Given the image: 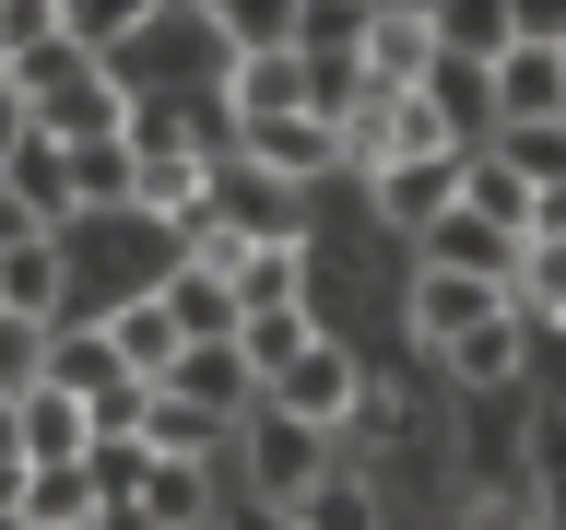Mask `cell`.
Masks as SVG:
<instances>
[{"mask_svg":"<svg viewBox=\"0 0 566 530\" xmlns=\"http://www.w3.org/2000/svg\"><path fill=\"white\" fill-rule=\"evenodd\" d=\"M495 166L520 177L531 201H543V189H566V118H555V130H495Z\"/></svg>","mask_w":566,"mask_h":530,"instance_id":"cell-24","label":"cell"},{"mask_svg":"<svg viewBox=\"0 0 566 530\" xmlns=\"http://www.w3.org/2000/svg\"><path fill=\"white\" fill-rule=\"evenodd\" d=\"M484 83H495V130H555L566 118V47H543V35H520Z\"/></svg>","mask_w":566,"mask_h":530,"instance_id":"cell-6","label":"cell"},{"mask_svg":"<svg viewBox=\"0 0 566 530\" xmlns=\"http://www.w3.org/2000/svg\"><path fill=\"white\" fill-rule=\"evenodd\" d=\"M460 212H484L495 236H520V247H531V189L495 166V153H472V166H460Z\"/></svg>","mask_w":566,"mask_h":530,"instance_id":"cell-22","label":"cell"},{"mask_svg":"<svg viewBox=\"0 0 566 530\" xmlns=\"http://www.w3.org/2000/svg\"><path fill=\"white\" fill-rule=\"evenodd\" d=\"M366 95H424V71H437V0L413 12H366Z\"/></svg>","mask_w":566,"mask_h":530,"instance_id":"cell-5","label":"cell"},{"mask_svg":"<svg viewBox=\"0 0 566 530\" xmlns=\"http://www.w3.org/2000/svg\"><path fill=\"white\" fill-rule=\"evenodd\" d=\"M237 459H248V495H237V507H272V519H295V507L343 471V459H331V436H318V424H295V413H272V401L237 424Z\"/></svg>","mask_w":566,"mask_h":530,"instance_id":"cell-1","label":"cell"},{"mask_svg":"<svg viewBox=\"0 0 566 530\" xmlns=\"http://www.w3.org/2000/svg\"><path fill=\"white\" fill-rule=\"evenodd\" d=\"M24 389H48V330H35V318H0V413H12Z\"/></svg>","mask_w":566,"mask_h":530,"instance_id":"cell-26","label":"cell"},{"mask_svg":"<svg viewBox=\"0 0 566 530\" xmlns=\"http://www.w3.org/2000/svg\"><path fill=\"white\" fill-rule=\"evenodd\" d=\"M130 519H142V530H212V519H224V495H212V471L154 459V471H142V495H130Z\"/></svg>","mask_w":566,"mask_h":530,"instance_id":"cell-14","label":"cell"},{"mask_svg":"<svg viewBox=\"0 0 566 530\" xmlns=\"http://www.w3.org/2000/svg\"><path fill=\"white\" fill-rule=\"evenodd\" d=\"M24 236H48V224H35V212L12 201V189H0V259H12V247H24Z\"/></svg>","mask_w":566,"mask_h":530,"instance_id":"cell-29","label":"cell"},{"mask_svg":"<svg viewBox=\"0 0 566 530\" xmlns=\"http://www.w3.org/2000/svg\"><path fill=\"white\" fill-rule=\"evenodd\" d=\"M12 448H24V471H71V459L95 448V424H83L71 389H24L12 401Z\"/></svg>","mask_w":566,"mask_h":530,"instance_id":"cell-12","label":"cell"},{"mask_svg":"<svg viewBox=\"0 0 566 530\" xmlns=\"http://www.w3.org/2000/svg\"><path fill=\"white\" fill-rule=\"evenodd\" d=\"M95 330H106V353H118L142 389H166V365L189 353V342H177V318H166V295H130V307H106Z\"/></svg>","mask_w":566,"mask_h":530,"instance_id":"cell-13","label":"cell"},{"mask_svg":"<svg viewBox=\"0 0 566 530\" xmlns=\"http://www.w3.org/2000/svg\"><path fill=\"white\" fill-rule=\"evenodd\" d=\"M449 201H460V166H389V177H378V212H389V224H413V236H424Z\"/></svg>","mask_w":566,"mask_h":530,"instance_id":"cell-23","label":"cell"},{"mask_svg":"<svg viewBox=\"0 0 566 530\" xmlns=\"http://www.w3.org/2000/svg\"><path fill=\"white\" fill-rule=\"evenodd\" d=\"M437 365H449L460 389H520V365H531V330H520V307H507V318H484L472 342H449Z\"/></svg>","mask_w":566,"mask_h":530,"instance_id":"cell-15","label":"cell"},{"mask_svg":"<svg viewBox=\"0 0 566 530\" xmlns=\"http://www.w3.org/2000/svg\"><path fill=\"white\" fill-rule=\"evenodd\" d=\"M224 153L260 177H283V189H318V177L343 166V130H318V118H260V130H224Z\"/></svg>","mask_w":566,"mask_h":530,"instance_id":"cell-7","label":"cell"},{"mask_svg":"<svg viewBox=\"0 0 566 530\" xmlns=\"http://www.w3.org/2000/svg\"><path fill=\"white\" fill-rule=\"evenodd\" d=\"M224 530H295V519H272V507H224Z\"/></svg>","mask_w":566,"mask_h":530,"instance_id":"cell-31","label":"cell"},{"mask_svg":"<svg viewBox=\"0 0 566 530\" xmlns=\"http://www.w3.org/2000/svg\"><path fill=\"white\" fill-rule=\"evenodd\" d=\"M224 283H237V318H260V307H307V247H248Z\"/></svg>","mask_w":566,"mask_h":530,"instance_id":"cell-20","label":"cell"},{"mask_svg":"<svg viewBox=\"0 0 566 530\" xmlns=\"http://www.w3.org/2000/svg\"><path fill=\"white\" fill-rule=\"evenodd\" d=\"M460 530H543V495H531V484H472Z\"/></svg>","mask_w":566,"mask_h":530,"instance_id":"cell-27","label":"cell"},{"mask_svg":"<svg viewBox=\"0 0 566 530\" xmlns=\"http://www.w3.org/2000/svg\"><path fill=\"white\" fill-rule=\"evenodd\" d=\"M531 495H543V507L566 495V401H555L543 424H531Z\"/></svg>","mask_w":566,"mask_h":530,"instance_id":"cell-28","label":"cell"},{"mask_svg":"<svg viewBox=\"0 0 566 530\" xmlns=\"http://www.w3.org/2000/svg\"><path fill=\"white\" fill-rule=\"evenodd\" d=\"M307 342H318V318H307V307H260V318H237V353H248V378H260V389H272Z\"/></svg>","mask_w":566,"mask_h":530,"instance_id":"cell-21","label":"cell"},{"mask_svg":"<svg viewBox=\"0 0 566 530\" xmlns=\"http://www.w3.org/2000/svg\"><path fill=\"white\" fill-rule=\"evenodd\" d=\"M484 318H507V295H495V283H460V272H413V342H424V353L472 342Z\"/></svg>","mask_w":566,"mask_h":530,"instance_id":"cell-11","label":"cell"},{"mask_svg":"<svg viewBox=\"0 0 566 530\" xmlns=\"http://www.w3.org/2000/svg\"><path fill=\"white\" fill-rule=\"evenodd\" d=\"M12 153H24V95L0 83V166H12Z\"/></svg>","mask_w":566,"mask_h":530,"instance_id":"cell-30","label":"cell"},{"mask_svg":"<svg viewBox=\"0 0 566 530\" xmlns=\"http://www.w3.org/2000/svg\"><path fill=\"white\" fill-rule=\"evenodd\" d=\"M424 272H460V283H495V295H507V283H520V236H495V224H484V212H437V224H424Z\"/></svg>","mask_w":566,"mask_h":530,"instance_id":"cell-8","label":"cell"},{"mask_svg":"<svg viewBox=\"0 0 566 530\" xmlns=\"http://www.w3.org/2000/svg\"><path fill=\"white\" fill-rule=\"evenodd\" d=\"M154 295H166L177 342H237V295H224V283H212V272H189V259H177V272L154 283Z\"/></svg>","mask_w":566,"mask_h":530,"instance_id":"cell-18","label":"cell"},{"mask_svg":"<svg viewBox=\"0 0 566 530\" xmlns=\"http://www.w3.org/2000/svg\"><path fill=\"white\" fill-rule=\"evenodd\" d=\"M307 189H283V177H260V166H237V153H212V224L237 247H307Z\"/></svg>","mask_w":566,"mask_h":530,"instance_id":"cell-2","label":"cell"},{"mask_svg":"<svg viewBox=\"0 0 566 530\" xmlns=\"http://www.w3.org/2000/svg\"><path fill=\"white\" fill-rule=\"evenodd\" d=\"M260 401H272V413H295V424H318V436H343V424L366 413V378H354V353L331 342V330H318V342L295 353V365H283V378L260 389Z\"/></svg>","mask_w":566,"mask_h":530,"instance_id":"cell-3","label":"cell"},{"mask_svg":"<svg viewBox=\"0 0 566 530\" xmlns=\"http://www.w3.org/2000/svg\"><path fill=\"white\" fill-rule=\"evenodd\" d=\"M166 401H189L201 424H224V436H237V424L260 413V378H248V353H237V342H189V353L166 365Z\"/></svg>","mask_w":566,"mask_h":530,"instance_id":"cell-4","label":"cell"},{"mask_svg":"<svg viewBox=\"0 0 566 530\" xmlns=\"http://www.w3.org/2000/svg\"><path fill=\"white\" fill-rule=\"evenodd\" d=\"M0 189H12V201H24L35 224H48V236L71 224V153H60V141H35V130H24V153L0 166Z\"/></svg>","mask_w":566,"mask_h":530,"instance_id":"cell-17","label":"cell"},{"mask_svg":"<svg viewBox=\"0 0 566 530\" xmlns=\"http://www.w3.org/2000/svg\"><path fill=\"white\" fill-rule=\"evenodd\" d=\"M507 47H520V12H495V0H437V60L495 71Z\"/></svg>","mask_w":566,"mask_h":530,"instance_id":"cell-16","label":"cell"},{"mask_svg":"<svg viewBox=\"0 0 566 530\" xmlns=\"http://www.w3.org/2000/svg\"><path fill=\"white\" fill-rule=\"evenodd\" d=\"M295 530H389L378 519V484H366V471H331V484L295 507Z\"/></svg>","mask_w":566,"mask_h":530,"instance_id":"cell-25","label":"cell"},{"mask_svg":"<svg viewBox=\"0 0 566 530\" xmlns=\"http://www.w3.org/2000/svg\"><path fill=\"white\" fill-rule=\"evenodd\" d=\"M543 530H566V495H555V507H543Z\"/></svg>","mask_w":566,"mask_h":530,"instance_id":"cell-32","label":"cell"},{"mask_svg":"<svg viewBox=\"0 0 566 530\" xmlns=\"http://www.w3.org/2000/svg\"><path fill=\"white\" fill-rule=\"evenodd\" d=\"M212 47L224 60H295V12L283 0H224L212 12Z\"/></svg>","mask_w":566,"mask_h":530,"instance_id":"cell-19","label":"cell"},{"mask_svg":"<svg viewBox=\"0 0 566 530\" xmlns=\"http://www.w3.org/2000/svg\"><path fill=\"white\" fill-rule=\"evenodd\" d=\"M212 106H224V130H260V118H307V60H224Z\"/></svg>","mask_w":566,"mask_h":530,"instance_id":"cell-9","label":"cell"},{"mask_svg":"<svg viewBox=\"0 0 566 530\" xmlns=\"http://www.w3.org/2000/svg\"><path fill=\"white\" fill-rule=\"evenodd\" d=\"M0 318H35V330L71 318V247L60 236H24L12 259H0Z\"/></svg>","mask_w":566,"mask_h":530,"instance_id":"cell-10","label":"cell"}]
</instances>
